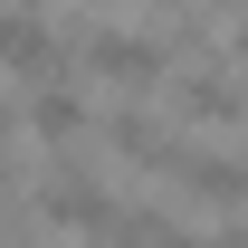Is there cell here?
I'll use <instances>...</instances> for the list:
<instances>
[{
    "label": "cell",
    "instance_id": "1",
    "mask_svg": "<svg viewBox=\"0 0 248 248\" xmlns=\"http://www.w3.org/2000/svg\"><path fill=\"white\" fill-rule=\"evenodd\" d=\"M77 58H86L95 77L115 86V95H153L162 77L182 67L172 48H162V38H143V29H86V38H77Z\"/></svg>",
    "mask_w": 248,
    "mask_h": 248
},
{
    "label": "cell",
    "instance_id": "2",
    "mask_svg": "<svg viewBox=\"0 0 248 248\" xmlns=\"http://www.w3.org/2000/svg\"><path fill=\"white\" fill-rule=\"evenodd\" d=\"M105 153H115V162H134L143 182H182L191 143H182V134H162L143 105H115V115H105Z\"/></svg>",
    "mask_w": 248,
    "mask_h": 248
},
{
    "label": "cell",
    "instance_id": "3",
    "mask_svg": "<svg viewBox=\"0 0 248 248\" xmlns=\"http://www.w3.org/2000/svg\"><path fill=\"white\" fill-rule=\"evenodd\" d=\"M0 67L10 77H29V86H67V48L48 19H29V10H0Z\"/></svg>",
    "mask_w": 248,
    "mask_h": 248
},
{
    "label": "cell",
    "instance_id": "4",
    "mask_svg": "<svg viewBox=\"0 0 248 248\" xmlns=\"http://www.w3.org/2000/svg\"><path fill=\"white\" fill-rule=\"evenodd\" d=\"M38 210L58 219V229H86V239H105V219H115V191L95 182L86 162H58V172H48V191H38Z\"/></svg>",
    "mask_w": 248,
    "mask_h": 248
},
{
    "label": "cell",
    "instance_id": "5",
    "mask_svg": "<svg viewBox=\"0 0 248 248\" xmlns=\"http://www.w3.org/2000/svg\"><path fill=\"white\" fill-rule=\"evenodd\" d=\"M162 86H172V105H182V115H201V124H210V134H229V124H239V86H229V58H210V67H172Z\"/></svg>",
    "mask_w": 248,
    "mask_h": 248
},
{
    "label": "cell",
    "instance_id": "6",
    "mask_svg": "<svg viewBox=\"0 0 248 248\" xmlns=\"http://www.w3.org/2000/svg\"><path fill=\"white\" fill-rule=\"evenodd\" d=\"M86 95H77V86H38V105H29V134H38V143H48V153H58V162H77V143H86Z\"/></svg>",
    "mask_w": 248,
    "mask_h": 248
},
{
    "label": "cell",
    "instance_id": "7",
    "mask_svg": "<svg viewBox=\"0 0 248 248\" xmlns=\"http://www.w3.org/2000/svg\"><path fill=\"white\" fill-rule=\"evenodd\" d=\"M10 134H19V115H10V95H0V143H10Z\"/></svg>",
    "mask_w": 248,
    "mask_h": 248
},
{
    "label": "cell",
    "instance_id": "8",
    "mask_svg": "<svg viewBox=\"0 0 248 248\" xmlns=\"http://www.w3.org/2000/svg\"><path fill=\"white\" fill-rule=\"evenodd\" d=\"M153 10H182V0H153Z\"/></svg>",
    "mask_w": 248,
    "mask_h": 248
}]
</instances>
